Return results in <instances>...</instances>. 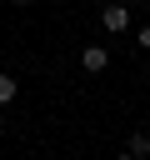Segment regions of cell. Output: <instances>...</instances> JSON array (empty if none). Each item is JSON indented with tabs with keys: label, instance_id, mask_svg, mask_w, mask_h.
Segmentation results:
<instances>
[{
	"label": "cell",
	"instance_id": "obj_1",
	"mask_svg": "<svg viewBox=\"0 0 150 160\" xmlns=\"http://www.w3.org/2000/svg\"><path fill=\"white\" fill-rule=\"evenodd\" d=\"M100 25H105L110 35H125V30H130V5H120V0L100 5Z\"/></svg>",
	"mask_w": 150,
	"mask_h": 160
},
{
	"label": "cell",
	"instance_id": "obj_2",
	"mask_svg": "<svg viewBox=\"0 0 150 160\" xmlns=\"http://www.w3.org/2000/svg\"><path fill=\"white\" fill-rule=\"evenodd\" d=\"M105 65H110V50H105V45H85V50H80V70H90V75H100Z\"/></svg>",
	"mask_w": 150,
	"mask_h": 160
},
{
	"label": "cell",
	"instance_id": "obj_3",
	"mask_svg": "<svg viewBox=\"0 0 150 160\" xmlns=\"http://www.w3.org/2000/svg\"><path fill=\"white\" fill-rule=\"evenodd\" d=\"M125 150H130L135 160H150V130H135V135L125 140Z\"/></svg>",
	"mask_w": 150,
	"mask_h": 160
},
{
	"label": "cell",
	"instance_id": "obj_4",
	"mask_svg": "<svg viewBox=\"0 0 150 160\" xmlns=\"http://www.w3.org/2000/svg\"><path fill=\"white\" fill-rule=\"evenodd\" d=\"M15 95H20V80H15L10 70H0V105H10Z\"/></svg>",
	"mask_w": 150,
	"mask_h": 160
},
{
	"label": "cell",
	"instance_id": "obj_5",
	"mask_svg": "<svg viewBox=\"0 0 150 160\" xmlns=\"http://www.w3.org/2000/svg\"><path fill=\"white\" fill-rule=\"evenodd\" d=\"M140 50H150V25H140Z\"/></svg>",
	"mask_w": 150,
	"mask_h": 160
},
{
	"label": "cell",
	"instance_id": "obj_6",
	"mask_svg": "<svg viewBox=\"0 0 150 160\" xmlns=\"http://www.w3.org/2000/svg\"><path fill=\"white\" fill-rule=\"evenodd\" d=\"M115 160H135V155H130V150H120V155H115Z\"/></svg>",
	"mask_w": 150,
	"mask_h": 160
},
{
	"label": "cell",
	"instance_id": "obj_7",
	"mask_svg": "<svg viewBox=\"0 0 150 160\" xmlns=\"http://www.w3.org/2000/svg\"><path fill=\"white\" fill-rule=\"evenodd\" d=\"M0 130H5V105H0Z\"/></svg>",
	"mask_w": 150,
	"mask_h": 160
},
{
	"label": "cell",
	"instance_id": "obj_8",
	"mask_svg": "<svg viewBox=\"0 0 150 160\" xmlns=\"http://www.w3.org/2000/svg\"><path fill=\"white\" fill-rule=\"evenodd\" d=\"M15 5H30V0H15Z\"/></svg>",
	"mask_w": 150,
	"mask_h": 160
}]
</instances>
